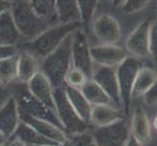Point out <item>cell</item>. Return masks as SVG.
<instances>
[{"label": "cell", "instance_id": "cell-1", "mask_svg": "<svg viewBox=\"0 0 157 146\" xmlns=\"http://www.w3.org/2000/svg\"><path fill=\"white\" fill-rule=\"evenodd\" d=\"M82 26L81 23L58 24L50 26L34 39L21 43L17 48L18 50H24L30 53L31 55L42 61L53 51H55L68 34Z\"/></svg>", "mask_w": 157, "mask_h": 146}, {"label": "cell", "instance_id": "cell-2", "mask_svg": "<svg viewBox=\"0 0 157 146\" xmlns=\"http://www.w3.org/2000/svg\"><path fill=\"white\" fill-rule=\"evenodd\" d=\"M76 30V29H75ZM73 32L68 34L55 51L41 61L40 71L49 79L53 88L63 87L64 78L72 66L71 43Z\"/></svg>", "mask_w": 157, "mask_h": 146}, {"label": "cell", "instance_id": "cell-3", "mask_svg": "<svg viewBox=\"0 0 157 146\" xmlns=\"http://www.w3.org/2000/svg\"><path fill=\"white\" fill-rule=\"evenodd\" d=\"M11 14L16 28L21 35L20 44L34 39L43 31L53 26L49 21L36 15L31 7L29 0L14 1L11 8Z\"/></svg>", "mask_w": 157, "mask_h": 146}, {"label": "cell", "instance_id": "cell-4", "mask_svg": "<svg viewBox=\"0 0 157 146\" xmlns=\"http://www.w3.org/2000/svg\"><path fill=\"white\" fill-rule=\"evenodd\" d=\"M8 87L11 94H12V96L17 102L20 114L28 115L33 118L42 119V120L51 122L54 125L63 129L56 112L50 109L49 107H47L45 104H43L38 99H36L30 94L28 85L25 83L16 81V82L10 84Z\"/></svg>", "mask_w": 157, "mask_h": 146}, {"label": "cell", "instance_id": "cell-5", "mask_svg": "<svg viewBox=\"0 0 157 146\" xmlns=\"http://www.w3.org/2000/svg\"><path fill=\"white\" fill-rule=\"evenodd\" d=\"M88 38H93L95 44L120 45L123 39V30L120 21L109 12H96L87 30Z\"/></svg>", "mask_w": 157, "mask_h": 146}, {"label": "cell", "instance_id": "cell-6", "mask_svg": "<svg viewBox=\"0 0 157 146\" xmlns=\"http://www.w3.org/2000/svg\"><path fill=\"white\" fill-rule=\"evenodd\" d=\"M63 86L59 88H54L53 94L57 116L64 132L67 136H69V134H77L90 131L92 127L86 124L78 116L77 112L75 111L67 99Z\"/></svg>", "mask_w": 157, "mask_h": 146}, {"label": "cell", "instance_id": "cell-7", "mask_svg": "<svg viewBox=\"0 0 157 146\" xmlns=\"http://www.w3.org/2000/svg\"><path fill=\"white\" fill-rule=\"evenodd\" d=\"M144 62L129 56L116 66L117 80L120 90L123 110L129 119L130 107H131V94L133 85L140 67L144 66Z\"/></svg>", "mask_w": 157, "mask_h": 146}, {"label": "cell", "instance_id": "cell-8", "mask_svg": "<svg viewBox=\"0 0 157 146\" xmlns=\"http://www.w3.org/2000/svg\"><path fill=\"white\" fill-rule=\"evenodd\" d=\"M90 133L99 146H125L130 137L129 119L102 127H92Z\"/></svg>", "mask_w": 157, "mask_h": 146}, {"label": "cell", "instance_id": "cell-9", "mask_svg": "<svg viewBox=\"0 0 157 146\" xmlns=\"http://www.w3.org/2000/svg\"><path fill=\"white\" fill-rule=\"evenodd\" d=\"M150 20V18L145 19L135 26L126 36L123 45L129 56L143 62L150 61L148 40Z\"/></svg>", "mask_w": 157, "mask_h": 146}, {"label": "cell", "instance_id": "cell-10", "mask_svg": "<svg viewBox=\"0 0 157 146\" xmlns=\"http://www.w3.org/2000/svg\"><path fill=\"white\" fill-rule=\"evenodd\" d=\"M72 66L82 71L88 79L92 78L94 62L90 54V42L84 28H79L73 31L71 43Z\"/></svg>", "mask_w": 157, "mask_h": 146}, {"label": "cell", "instance_id": "cell-11", "mask_svg": "<svg viewBox=\"0 0 157 146\" xmlns=\"http://www.w3.org/2000/svg\"><path fill=\"white\" fill-rule=\"evenodd\" d=\"M130 133L136 138L140 143L144 146H148L152 137V129H151L150 118L148 112L144 107V104H135L131 108L129 115Z\"/></svg>", "mask_w": 157, "mask_h": 146}, {"label": "cell", "instance_id": "cell-12", "mask_svg": "<svg viewBox=\"0 0 157 146\" xmlns=\"http://www.w3.org/2000/svg\"><path fill=\"white\" fill-rule=\"evenodd\" d=\"M91 79H93L105 92L116 107L123 110L120 90H119V84L117 80L116 67L94 66L93 75H92Z\"/></svg>", "mask_w": 157, "mask_h": 146}, {"label": "cell", "instance_id": "cell-13", "mask_svg": "<svg viewBox=\"0 0 157 146\" xmlns=\"http://www.w3.org/2000/svg\"><path fill=\"white\" fill-rule=\"evenodd\" d=\"M90 54L94 66L116 67L129 57L123 45L95 44L90 45Z\"/></svg>", "mask_w": 157, "mask_h": 146}, {"label": "cell", "instance_id": "cell-14", "mask_svg": "<svg viewBox=\"0 0 157 146\" xmlns=\"http://www.w3.org/2000/svg\"><path fill=\"white\" fill-rule=\"evenodd\" d=\"M20 119L21 122L26 123L32 127L36 132H38L41 136L52 140L59 145H63L67 141V134L64 133L63 129L54 125L53 123L48 122L42 119L33 118L28 115L20 114Z\"/></svg>", "mask_w": 157, "mask_h": 146}, {"label": "cell", "instance_id": "cell-15", "mask_svg": "<svg viewBox=\"0 0 157 146\" xmlns=\"http://www.w3.org/2000/svg\"><path fill=\"white\" fill-rule=\"evenodd\" d=\"M28 85L29 91L36 99L41 101L43 104L56 112L55 108V100H54V88L50 83L45 74L39 71L35 76L32 78ZM57 114V113H56Z\"/></svg>", "mask_w": 157, "mask_h": 146}, {"label": "cell", "instance_id": "cell-16", "mask_svg": "<svg viewBox=\"0 0 157 146\" xmlns=\"http://www.w3.org/2000/svg\"><path fill=\"white\" fill-rule=\"evenodd\" d=\"M124 119H128L125 112L114 105H93L90 116V125L91 127H102Z\"/></svg>", "mask_w": 157, "mask_h": 146}, {"label": "cell", "instance_id": "cell-17", "mask_svg": "<svg viewBox=\"0 0 157 146\" xmlns=\"http://www.w3.org/2000/svg\"><path fill=\"white\" fill-rule=\"evenodd\" d=\"M20 123L21 119L17 102L13 96H11L0 108V132L9 140Z\"/></svg>", "mask_w": 157, "mask_h": 146}, {"label": "cell", "instance_id": "cell-18", "mask_svg": "<svg viewBox=\"0 0 157 146\" xmlns=\"http://www.w3.org/2000/svg\"><path fill=\"white\" fill-rule=\"evenodd\" d=\"M157 80V69L152 66H144L140 67L133 85L131 94V105L133 102L140 99L152 87ZM131 108V107H130Z\"/></svg>", "mask_w": 157, "mask_h": 146}, {"label": "cell", "instance_id": "cell-19", "mask_svg": "<svg viewBox=\"0 0 157 146\" xmlns=\"http://www.w3.org/2000/svg\"><path fill=\"white\" fill-rule=\"evenodd\" d=\"M10 139H18L26 146H62L41 136L33 128L21 121Z\"/></svg>", "mask_w": 157, "mask_h": 146}, {"label": "cell", "instance_id": "cell-20", "mask_svg": "<svg viewBox=\"0 0 157 146\" xmlns=\"http://www.w3.org/2000/svg\"><path fill=\"white\" fill-rule=\"evenodd\" d=\"M18 51V81L26 84L40 71L41 61L26 51Z\"/></svg>", "mask_w": 157, "mask_h": 146}, {"label": "cell", "instance_id": "cell-21", "mask_svg": "<svg viewBox=\"0 0 157 146\" xmlns=\"http://www.w3.org/2000/svg\"><path fill=\"white\" fill-rule=\"evenodd\" d=\"M21 35L16 28L11 10L0 15V46H18Z\"/></svg>", "mask_w": 157, "mask_h": 146}, {"label": "cell", "instance_id": "cell-22", "mask_svg": "<svg viewBox=\"0 0 157 146\" xmlns=\"http://www.w3.org/2000/svg\"><path fill=\"white\" fill-rule=\"evenodd\" d=\"M64 92L67 96L68 100L73 106L75 111L77 112L78 116L82 120L90 125V116L92 111V105L89 103V101L86 99V97L82 94L80 89L70 87V86L64 85ZM91 126V125H90Z\"/></svg>", "mask_w": 157, "mask_h": 146}, {"label": "cell", "instance_id": "cell-23", "mask_svg": "<svg viewBox=\"0 0 157 146\" xmlns=\"http://www.w3.org/2000/svg\"><path fill=\"white\" fill-rule=\"evenodd\" d=\"M80 91L89 101V103L93 105H114L110 99V97L106 95L105 92L97 84L93 79H88L84 85L80 88ZM115 106V105H114Z\"/></svg>", "mask_w": 157, "mask_h": 146}, {"label": "cell", "instance_id": "cell-24", "mask_svg": "<svg viewBox=\"0 0 157 146\" xmlns=\"http://www.w3.org/2000/svg\"><path fill=\"white\" fill-rule=\"evenodd\" d=\"M56 12L59 24L81 23L76 0H56Z\"/></svg>", "mask_w": 157, "mask_h": 146}, {"label": "cell", "instance_id": "cell-25", "mask_svg": "<svg viewBox=\"0 0 157 146\" xmlns=\"http://www.w3.org/2000/svg\"><path fill=\"white\" fill-rule=\"evenodd\" d=\"M18 59L19 56H11L0 61V83L9 86L18 81Z\"/></svg>", "mask_w": 157, "mask_h": 146}, {"label": "cell", "instance_id": "cell-26", "mask_svg": "<svg viewBox=\"0 0 157 146\" xmlns=\"http://www.w3.org/2000/svg\"><path fill=\"white\" fill-rule=\"evenodd\" d=\"M30 5L37 16L49 21L53 25L58 24L56 0H29Z\"/></svg>", "mask_w": 157, "mask_h": 146}, {"label": "cell", "instance_id": "cell-27", "mask_svg": "<svg viewBox=\"0 0 157 146\" xmlns=\"http://www.w3.org/2000/svg\"><path fill=\"white\" fill-rule=\"evenodd\" d=\"M76 2L81 16V23L85 31L87 32L89 25L98 9L100 0H76Z\"/></svg>", "mask_w": 157, "mask_h": 146}, {"label": "cell", "instance_id": "cell-28", "mask_svg": "<svg viewBox=\"0 0 157 146\" xmlns=\"http://www.w3.org/2000/svg\"><path fill=\"white\" fill-rule=\"evenodd\" d=\"M63 146H99L90 132L67 136V141Z\"/></svg>", "mask_w": 157, "mask_h": 146}, {"label": "cell", "instance_id": "cell-29", "mask_svg": "<svg viewBox=\"0 0 157 146\" xmlns=\"http://www.w3.org/2000/svg\"><path fill=\"white\" fill-rule=\"evenodd\" d=\"M87 80V76L80 69L71 66L66 75V78H64V85L80 89Z\"/></svg>", "mask_w": 157, "mask_h": 146}, {"label": "cell", "instance_id": "cell-30", "mask_svg": "<svg viewBox=\"0 0 157 146\" xmlns=\"http://www.w3.org/2000/svg\"><path fill=\"white\" fill-rule=\"evenodd\" d=\"M152 1L153 0H126L125 4L123 5L120 11L123 14L129 16L135 15L147 9Z\"/></svg>", "mask_w": 157, "mask_h": 146}, {"label": "cell", "instance_id": "cell-31", "mask_svg": "<svg viewBox=\"0 0 157 146\" xmlns=\"http://www.w3.org/2000/svg\"><path fill=\"white\" fill-rule=\"evenodd\" d=\"M148 40L150 61L157 64V16L150 20Z\"/></svg>", "mask_w": 157, "mask_h": 146}, {"label": "cell", "instance_id": "cell-32", "mask_svg": "<svg viewBox=\"0 0 157 146\" xmlns=\"http://www.w3.org/2000/svg\"><path fill=\"white\" fill-rule=\"evenodd\" d=\"M142 102L145 107L156 108L157 107V80L147 93L142 97Z\"/></svg>", "mask_w": 157, "mask_h": 146}, {"label": "cell", "instance_id": "cell-33", "mask_svg": "<svg viewBox=\"0 0 157 146\" xmlns=\"http://www.w3.org/2000/svg\"><path fill=\"white\" fill-rule=\"evenodd\" d=\"M17 46H0V61L18 54Z\"/></svg>", "mask_w": 157, "mask_h": 146}, {"label": "cell", "instance_id": "cell-34", "mask_svg": "<svg viewBox=\"0 0 157 146\" xmlns=\"http://www.w3.org/2000/svg\"><path fill=\"white\" fill-rule=\"evenodd\" d=\"M11 96H12V94H11L8 86H4L0 83V108L5 104V102H6Z\"/></svg>", "mask_w": 157, "mask_h": 146}, {"label": "cell", "instance_id": "cell-35", "mask_svg": "<svg viewBox=\"0 0 157 146\" xmlns=\"http://www.w3.org/2000/svg\"><path fill=\"white\" fill-rule=\"evenodd\" d=\"M12 4L13 2L10 0H0V15L10 11L12 8Z\"/></svg>", "mask_w": 157, "mask_h": 146}, {"label": "cell", "instance_id": "cell-36", "mask_svg": "<svg viewBox=\"0 0 157 146\" xmlns=\"http://www.w3.org/2000/svg\"><path fill=\"white\" fill-rule=\"evenodd\" d=\"M126 0H111V7L117 9V10H120L123 5L125 4Z\"/></svg>", "mask_w": 157, "mask_h": 146}, {"label": "cell", "instance_id": "cell-37", "mask_svg": "<svg viewBox=\"0 0 157 146\" xmlns=\"http://www.w3.org/2000/svg\"><path fill=\"white\" fill-rule=\"evenodd\" d=\"M125 146H144V145H143L142 143H140L138 140L135 137H133L131 136V133H130V137H129V139H128V141H127Z\"/></svg>", "mask_w": 157, "mask_h": 146}, {"label": "cell", "instance_id": "cell-38", "mask_svg": "<svg viewBox=\"0 0 157 146\" xmlns=\"http://www.w3.org/2000/svg\"><path fill=\"white\" fill-rule=\"evenodd\" d=\"M8 146H26L23 142H21L18 139H9L8 140Z\"/></svg>", "mask_w": 157, "mask_h": 146}, {"label": "cell", "instance_id": "cell-39", "mask_svg": "<svg viewBox=\"0 0 157 146\" xmlns=\"http://www.w3.org/2000/svg\"><path fill=\"white\" fill-rule=\"evenodd\" d=\"M151 123V129H152V133L155 132L157 133V113L153 116L152 121H150Z\"/></svg>", "mask_w": 157, "mask_h": 146}, {"label": "cell", "instance_id": "cell-40", "mask_svg": "<svg viewBox=\"0 0 157 146\" xmlns=\"http://www.w3.org/2000/svg\"><path fill=\"white\" fill-rule=\"evenodd\" d=\"M8 142V138L4 136V134L0 132V146H3Z\"/></svg>", "mask_w": 157, "mask_h": 146}, {"label": "cell", "instance_id": "cell-41", "mask_svg": "<svg viewBox=\"0 0 157 146\" xmlns=\"http://www.w3.org/2000/svg\"><path fill=\"white\" fill-rule=\"evenodd\" d=\"M3 146H8V142H7L6 144H5V145H3Z\"/></svg>", "mask_w": 157, "mask_h": 146}, {"label": "cell", "instance_id": "cell-42", "mask_svg": "<svg viewBox=\"0 0 157 146\" xmlns=\"http://www.w3.org/2000/svg\"><path fill=\"white\" fill-rule=\"evenodd\" d=\"M14 1H17V0H12V2H14Z\"/></svg>", "mask_w": 157, "mask_h": 146}, {"label": "cell", "instance_id": "cell-43", "mask_svg": "<svg viewBox=\"0 0 157 146\" xmlns=\"http://www.w3.org/2000/svg\"><path fill=\"white\" fill-rule=\"evenodd\" d=\"M107 1H109V2H110V1H111V0H107ZM110 3H111V2H110Z\"/></svg>", "mask_w": 157, "mask_h": 146}, {"label": "cell", "instance_id": "cell-44", "mask_svg": "<svg viewBox=\"0 0 157 146\" xmlns=\"http://www.w3.org/2000/svg\"><path fill=\"white\" fill-rule=\"evenodd\" d=\"M156 12H157V8H156Z\"/></svg>", "mask_w": 157, "mask_h": 146}, {"label": "cell", "instance_id": "cell-45", "mask_svg": "<svg viewBox=\"0 0 157 146\" xmlns=\"http://www.w3.org/2000/svg\"><path fill=\"white\" fill-rule=\"evenodd\" d=\"M10 1H12V0H10Z\"/></svg>", "mask_w": 157, "mask_h": 146}]
</instances>
